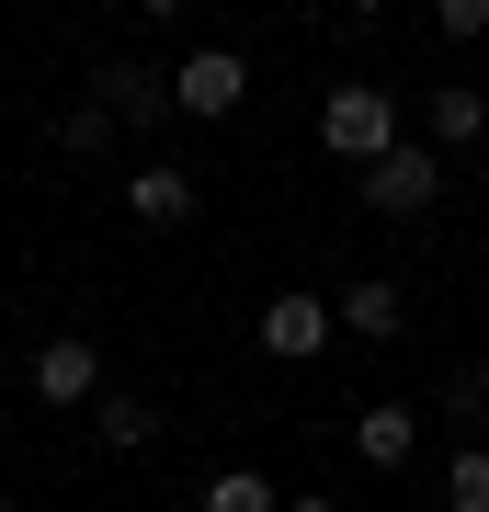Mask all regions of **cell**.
<instances>
[{
  "mask_svg": "<svg viewBox=\"0 0 489 512\" xmlns=\"http://www.w3.org/2000/svg\"><path fill=\"white\" fill-rule=\"evenodd\" d=\"M114 137V103H69L57 114V148H103Z\"/></svg>",
  "mask_w": 489,
  "mask_h": 512,
  "instance_id": "14",
  "label": "cell"
},
{
  "mask_svg": "<svg viewBox=\"0 0 489 512\" xmlns=\"http://www.w3.org/2000/svg\"><path fill=\"white\" fill-rule=\"evenodd\" d=\"M171 103L217 126V114H239V103H251V69H239L228 46H194V57H182V69H171Z\"/></svg>",
  "mask_w": 489,
  "mask_h": 512,
  "instance_id": "2",
  "label": "cell"
},
{
  "mask_svg": "<svg viewBox=\"0 0 489 512\" xmlns=\"http://www.w3.org/2000/svg\"><path fill=\"white\" fill-rule=\"evenodd\" d=\"M126 217H137V228H182V217H194V171L148 160L137 183H126Z\"/></svg>",
  "mask_w": 489,
  "mask_h": 512,
  "instance_id": "7",
  "label": "cell"
},
{
  "mask_svg": "<svg viewBox=\"0 0 489 512\" xmlns=\"http://www.w3.org/2000/svg\"><path fill=\"white\" fill-rule=\"evenodd\" d=\"M478 126H489V103H478V92H433V137H444V148H467Z\"/></svg>",
  "mask_w": 489,
  "mask_h": 512,
  "instance_id": "13",
  "label": "cell"
},
{
  "mask_svg": "<svg viewBox=\"0 0 489 512\" xmlns=\"http://www.w3.org/2000/svg\"><path fill=\"white\" fill-rule=\"evenodd\" d=\"M35 399H103V353L80 342V330H57V342H35Z\"/></svg>",
  "mask_w": 489,
  "mask_h": 512,
  "instance_id": "5",
  "label": "cell"
},
{
  "mask_svg": "<svg viewBox=\"0 0 489 512\" xmlns=\"http://www.w3.org/2000/svg\"><path fill=\"white\" fill-rule=\"evenodd\" d=\"M148 433H160V410H148V399H103V444H114V456H137Z\"/></svg>",
  "mask_w": 489,
  "mask_h": 512,
  "instance_id": "12",
  "label": "cell"
},
{
  "mask_svg": "<svg viewBox=\"0 0 489 512\" xmlns=\"http://www.w3.org/2000/svg\"><path fill=\"white\" fill-rule=\"evenodd\" d=\"M353 444H364L376 467H399V456H410V410H364V421H353Z\"/></svg>",
  "mask_w": 489,
  "mask_h": 512,
  "instance_id": "11",
  "label": "cell"
},
{
  "mask_svg": "<svg viewBox=\"0 0 489 512\" xmlns=\"http://www.w3.org/2000/svg\"><path fill=\"white\" fill-rule=\"evenodd\" d=\"M285 512H342V501H330V490H296V501H285Z\"/></svg>",
  "mask_w": 489,
  "mask_h": 512,
  "instance_id": "16",
  "label": "cell"
},
{
  "mask_svg": "<svg viewBox=\"0 0 489 512\" xmlns=\"http://www.w3.org/2000/svg\"><path fill=\"white\" fill-rule=\"evenodd\" d=\"M0 512H12V490H0Z\"/></svg>",
  "mask_w": 489,
  "mask_h": 512,
  "instance_id": "17",
  "label": "cell"
},
{
  "mask_svg": "<svg viewBox=\"0 0 489 512\" xmlns=\"http://www.w3.org/2000/svg\"><path fill=\"white\" fill-rule=\"evenodd\" d=\"M342 330H364V342H387V330H399V285H376V274H364V285L342 296Z\"/></svg>",
  "mask_w": 489,
  "mask_h": 512,
  "instance_id": "8",
  "label": "cell"
},
{
  "mask_svg": "<svg viewBox=\"0 0 489 512\" xmlns=\"http://www.w3.org/2000/svg\"><path fill=\"white\" fill-rule=\"evenodd\" d=\"M205 512H285V501H273L262 467H228V478H205Z\"/></svg>",
  "mask_w": 489,
  "mask_h": 512,
  "instance_id": "9",
  "label": "cell"
},
{
  "mask_svg": "<svg viewBox=\"0 0 489 512\" xmlns=\"http://www.w3.org/2000/svg\"><path fill=\"white\" fill-rule=\"evenodd\" d=\"M319 137L342 148V160H399V103L376 92V80H342V92H330V114H319Z\"/></svg>",
  "mask_w": 489,
  "mask_h": 512,
  "instance_id": "1",
  "label": "cell"
},
{
  "mask_svg": "<svg viewBox=\"0 0 489 512\" xmlns=\"http://www.w3.org/2000/svg\"><path fill=\"white\" fill-rule=\"evenodd\" d=\"M444 512H489V444L444 456Z\"/></svg>",
  "mask_w": 489,
  "mask_h": 512,
  "instance_id": "10",
  "label": "cell"
},
{
  "mask_svg": "<svg viewBox=\"0 0 489 512\" xmlns=\"http://www.w3.org/2000/svg\"><path fill=\"white\" fill-rule=\"evenodd\" d=\"M330 330H342V308H319V296H273V308H262V353H285V365H319Z\"/></svg>",
  "mask_w": 489,
  "mask_h": 512,
  "instance_id": "4",
  "label": "cell"
},
{
  "mask_svg": "<svg viewBox=\"0 0 489 512\" xmlns=\"http://www.w3.org/2000/svg\"><path fill=\"white\" fill-rule=\"evenodd\" d=\"M433 23H444V35H455V46H467V35H489V0H444V12H433Z\"/></svg>",
  "mask_w": 489,
  "mask_h": 512,
  "instance_id": "15",
  "label": "cell"
},
{
  "mask_svg": "<svg viewBox=\"0 0 489 512\" xmlns=\"http://www.w3.org/2000/svg\"><path fill=\"white\" fill-rule=\"evenodd\" d=\"M91 103H114L126 126H160V114H171V80H160V69H137V57H114V69L91 80Z\"/></svg>",
  "mask_w": 489,
  "mask_h": 512,
  "instance_id": "6",
  "label": "cell"
},
{
  "mask_svg": "<svg viewBox=\"0 0 489 512\" xmlns=\"http://www.w3.org/2000/svg\"><path fill=\"white\" fill-rule=\"evenodd\" d=\"M433 194H444V160H433V148H399V160L364 171V205H376V217H421Z\"/></svg>",
  "mask_w": 489,
  "mask_h": 512,
  "instance_id": "3",
  "label": "cell"
}]
</instances>
